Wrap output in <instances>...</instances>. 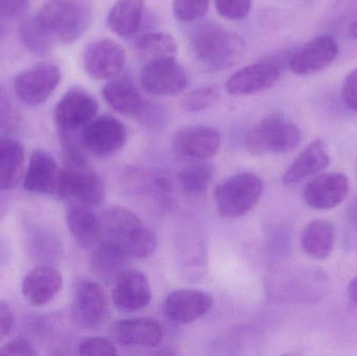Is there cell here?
Listing matches in <instances>:
<instances>
[{"label": "cell", "mask_w": 357, "mask_h": 356, "mask_svg": "<svg viewBox=\"0 0 357 356\" xmlns=\"http://www.w3.org/2000/svg\"><path fill=\"white\" fill-rule=\"evenodd\" d=\"M191 56L210 69L220 70L234 66L245 54V43L237 33L222 25L205 23L195 29L189 38Z\"/></svg>", "instance_id": "6da1fadb"}, {"label": "cell", "mask_w": 357, "mask_h": 356, "mask_svg": "<svg viewBox=\"0 0 357 356\" xmlns=\"http://www.w3.org/2000/svg\"><path fill=\"white\" fill-rule=\"evenodd\" d=\"M100 223L102 238L114 242L130 256L148 258L156 251L154 232L129 209L119 206L107 209L100 217Z\"/></svg>", "instance_id": "7a4b0ae2"}, {"label": "cell", "mask_w": 357, "mask_h": 356, "mask_svg": "<svg viewBox=\"0 0 357 356\" xmlns=\"http://www.w3.org/2000/svg\"><path fill=\"white\" fill-rule=\"evenodd\" d=\"M36 16L56 41L70 44L89 29L92 10L87 0H48Z\"/></svg>", "instance_id": "3957f363"}, {"label": "cell", "mask_w": 357, "mask_h": 356, "mask_svg": "<svg viewBox=\"0 0 357 356\" xmlns=\"http://www.w3.org/2000/svg\"><path fill=\"white\" fill-rule=\"evenodd\" d=\"M56 196L75 199L79 204L96 206L105 200V186L100 176L88 165L84 154L65 155Z\"/></svg>", "instance_id": "277c9868"}, {"label": "cell", "mask_w": 357, "mask_h": 356, "mask_svg": "<svg viewBox=\"0 0 357 356\" xmlns=\"http://www.w3.org/2000/svg\"><path fill=\"white\" fill-rule=\"evenodd\" d=\"M264 192V182L255 173H241L225 180L215 190L220 215L237 219L255 207Z\"/></svg>", "instance_id": "5b68a950"}, {"label": "cell", "mask_w": 357, "mask_h": 356, "mask_svg": "<svg viewBox=\"0 0 357 356\" xmlns=\"http://www.w3.org/2000/svg\"><path fill=\"white\" fill-rule=\"evenodd\" d=\"M300 140L301 133L297 125L287 121L282 115L272 114L250 131L245 146L252 155L262 156L289 152Z\"/></svg>", "instance_id": "8992f818"}, {"label": "cell", "mask_w": 357, "mask_h": 356, "mask_svg": "<svg viewBox=\"0 0 357 356\" xmlns=\"http://www.w3.org/2000/svg\"><path fill=\"white\" fill-rule=\"evenodd\" d=\"M61 71L56 65L40 63L21 71L14 82V89L21 102L35 107L45 102L61 82Z\"/></svg>", "instance_id": "52a82bcc"}, {"label": "cell", "mask_w": 357, "mask_h": 356, "mask_svg": "<svg viewBox=\"0 0 357 356\" xmlns=\"http://www.w3.org/2000/svg\"><path fill=\"white\" fill-rule=\"evenodd\" d=\"M128 131L119 119L110 115L94 118L81 132L83 148L96 156H109L127 141Z\"/></svg>", "instance_id": "ba28073f"}, {"label": "cell", "mask_w": 357, "mask_h": 356, "mask_svg": "<svg viewBox=\"0 0 357 356\" xmlns=\"http://www.w3.org/2000/svg\"><path fill=\"white\" fill-rule=\"evenodd\" d=\"M144 89L157 96H175L187 87V75L175 58L149 61L142 71Z\"/></svg>", "instance_id": "9c48e42d"}, {"label": "cell", "mask_w": 357, "mask_h": 356, "mask_svg": "<svg viewBox=\"0 0 357 356\" xmlns=\"http://www.w3.org/2000/svg\"><path fill=\"white\" fill-rule=\"evenodd\" d=\"M98 106L88 92L73 88L64 94L54 111V121L60 131H82L96 118Z\"/></svg>", "instance_id": "30bf717a"}, {"label": "cell", "mask_w": 357, "mask_h": 356, "mask_svg": "<svg viewBox=\"0 0 357 356\" xmlns=\"http://www.w3.org/2000/svg\"><path fill=\"white\" fill-rule=\"evenodd\" d=\"M108 311V299L100 284L91 280L79 282L73 303L75 323L84 330H91L102 323Z\"/></svg>", "instance_id": "8fae6325"}, {"label": "cell", "mask_w": 357, "mask_h": 356, "mask_svg": "<svg viewBox=\"0 0 357 356\" xmlns=\"http://www.w3.org/2000/svg\"><path fill=\"white\" fill-rule=\"evenodd\" d=\"M126 50L110 39L92 42L84 52V68L94 79L114 77L125 66Z\"/></svg>", "instance_id": "7c38bea8"}, {"label": "cell", "mask_w": 357, "mask_h": 356, "mask_svg": "<svg viewBox=\"0 0 357 356\" xmlns=\"http://www.w3.org/2000/svg\"><path fill=\"white\" fill-rule=\"evenodd\" d=\"M349 187V180L344 173H324L305 186L304 201L310 208L329 210L347 198Z\"/></svg>", "instance_id": "4fadbf2b"}, {"label": "cell", "mask_w": 357, "mask_h": 356, "mask_svg": "<svg viewBox=\"0 0 357 356\" xmlns=\"http://www.w3.org/2000/svg\"><path fill=\"white\" fill-rule=\"evenodd\" d=\"M337 54L339 46L331 36H319L294 54L289 61V68L296 75H312L328 67Z\"/></svg>", "instance_id": "5bb4252c"}, {"label": "cell", "mask_w": 357, "mask_h": 356, "mask_svg": "<svg viewBox=\"0 0 357 356\" xmlns=\"http://www.w3.org/2000/svg\"><path fill=\"white\" fill-rule=\"evenodd\" d=\"M151 299L152 288L144 272L127 270L114 282L113 302L119 311L135 313L148 307Z\"/></svg>", "instance_id": "9a60e30c"}, {"label": "cell", "mask_w": 357, "mask_h": 356, "mask_svg": "<svg viewBox=\"0 0 357 356\" xmlns=\"http://www.w3.org/2000/svg\"><path fill=\"white\" fill-rule=\"evenodd\" d=\"M174 148L178 154L195 160L212 158L220 148L218 131L206 125H189L177 132Z\"/></svg>", "instance_id": "2e32d148"}, {"label": "cell", "mask_w": 357, "mask_h": 356, "mask_svg": "<svg viewBox=\"0 0 357 356\" xmlns=\"http://www.w3.org/2000/svg\"><path fill=\"white\" fill-rule=\"evenodd\" d=\"M279 79L280 71L275 65L257 63L231 75L226 83V91L232 96L251 95L270 89Z\"/></svg>", "instance_id": "e0dca14e"}, {"label": "cell", "mask_w": 357, "mask_h": 356, "mask_svg": "<svg viewBox=\"0 0 357 356\" xmlns=\"http://www.w3.org/2000/svg\"><path fill=\"white\" fill-rule=\"evenodd\" d=\"M213 298L207 293L195 290H178L165 299L163 309L174 322L188 324L203 317L211 309Z\"/></svg>", "instance_id": "ac0fdd59"}, {"label": "cell", "mask_w": 357, "mask_h": 356, "mask_svg": "<svg viewBox=\"0 0 357 356\" xmlns=\"http://www.w3.org/2000/svg\"><path fill=\"white\" fill-rule=\"evenodd\" d=\"M111 336L119 344L126 346H158L163 339V330L158 321L150 318H132L115 322Z\"/></svg>", "instance_id": "d6986e66"}, {"label": "cell", "mask_w": 357, "mask_h": 356, "mask_svg": "<svg viewBox=\"0 0 357 356\" xmlns=\"http://www.w3.org/2000/svg\"><path fill=\"white\" fill-rule=\"evenodd\" d=\"M61 169L50 153L37 150L31 155L24 176L25 190L37 194L56 196Z\"/></svg>", "instance_id": "ffe728a7"}, {"label": "cell", "mask_w": 357, "mask_h": 356, "mask_svg": "<svg viewBox=\"0 0 357 356\" xmlns=\"http://www.w3.org/2000/svg\"><path fill=\"white\" fill-rule=\"evenodd\" d=\"M63 288L60 272L50 265H39L31 270L22 281V294L33 307H44L52 302Z\"/></svg>", "instance_id": "44dd1931"}, {"label": "cell", "mask_w": 357, "mask_h": 356, "mask_svg": "<svg viewBox=\"0 0 357 356\" xmlns=\"http://www.w3.org/2000/svg\"><path fill=\"white\" fill-rule=\"evenodd\" d=\"M132 257L121 247L110 240L102 238L92 251V271L106 284H114L117 278L129 270L130 259Z\"/></svg>", "instance_id": "7402d4cb"}, {"label": "cell", "mask_w": 357, "mask_h": 356, "mask_svg": "<svg viewBox=\"0 0 357 356\" xmlns=\"http://www.w3.org/2000/svg\"><path fill=\"white\" fill-rule=\"evenodd\" d=\"M331 163L328 146L323 140H314L287 169L282 177L285 185H295L320 171Z\"/></svg>", "instance_id": "603a6c76"}, {"label": "cell", "mask_w": 357, "mask_h": 356, "mask_svg": "<svg viewBox=\"0 0 357 356\" xmlns=\"http://www.w3.org/2000/svg\"><path fill=\"white\" fill-rule=\"evenodd\" d=\"M66 222L73 240L81 248H92L102 240L100 217H96L87 205H71L67 209Z\"/></svg>", "instance_id": "cb8c5ba5"}, {"label": "cell", "mask_w": 357, "mask_h": 356, "mask_svg": "<svg viewBox=\"0 0 357 356\" xmlns=\"http://www.w3.org/2000/svg\"><path fill=\"white\" fill-rule=\"evenodd\" d=\"M24 148L16 140L0 137V192L18 185L24 173Z\"/></svg>", "instance_id": "d4e9b609"}, {"label": "cell", "mask_w": 357, "mask_h": 356, "mask_svg": "<svg viewBox=\"0 0 357 356\" xmlns=\"http://www.w3.org/2000/svg\"><path fill=\"white\" fill-rule=\"evenodd\" d=\"M146 0H117L107 19L109 29L119 37H134L142 26Z\"/></svg>", "instance_id": "484cf974"}, {"label": "cell", "mask_w": 357, "mask_h": 356, "mask_svg": "<svg viewBox=\"0 0 357 356\" xmlns=\"http://www.w3.org/2000/svg\"><path fill=\"white\" fill-rule=\"evenodd\" d=\"M102 94L109 106L121 114H139L144 107L139 90L127 77H119L109 82L102 88Z\"/></svg>", "instance_id": "4316f807"}, {"label": "cell", "mask_w": 357, "mask_h": 356, "mask_svg": "<svg viewBox=\"0 0 357 356\" xmlns=\"http://www.w3.org/2000/svg\"><path fill=\"white\" fill-rule=\"evenodd\" d=\"M335 246V228L331 222L314 219L302 233V247L308 256L325 261L331 256Z\"/></svg>", "instance_id": "83f0119b"}, {"label": "cell", "mask_w": 357, "mask_h": 356, "mask_svg": "<svg viewBox=\"0 0 357 356\" xmlns=\"http://www.w3.org/2000/svg\"><path fill=\"white\" fill-rule=\"evenodd\" d=\"M136 50L149 61L175 58L177 42L169 33H149L136 40ZM148 61V62H149Z\"/></svg>", "instance_id": "f1b7e54d"}, {"label": "cell", "mask_w": 357, "mask_h": 356, "mask_svg": "<svg viewBox=\"0 0 357 356\" xmlns=\"http://www.w3.org/2000/svg\"><path fill=\"white\" fill-rule=\"evenodd\" d=\"M19 35L23 45L33 54H46L52 50L56 40L50 35L37 16L26 17L19 24Z\"/></svg>", "instance_id": "f546056e"}, {"label": "cell", "mask_w": 357, "mask_h": 356, "mask_svg": "<svg viewBox=\"0 0 357 356\" xmlns=\"http://www.w3.org/2000/svg\"><path fill=\"white\" fill-rule=\"evenodd\" d=\"M205 161L199 160L188 165L178 175L181 185L187 194L197 196L205 192L209 187L215 169L213 165Z\"/></svg>", "instance_id": "4dcf8cb0"}, {"label": "cell", "mask_w": 357, "mask_h": 356, "mask_svg": "<svg viewBox=\"0 0 357 356\" xmlns=\"http://www.w3.org/2000/svg\"><path fill=\"white\" fill-rule=\"evenodd\" d=\"M220 98V91L218 87L208 86L199 88L189 92L182 98V108L187 112H199L215 105Z\"/></svg>", "instance_id": "1f68e13d"}, {"label": "cell", "mask_w": 357, "mask_h": 356, "mask_svg": "<svg viewBox=\"0 0 357 356\" xmlns=\"http://www.w3.org/2000/svg\"><path fill=\"white\" fill-rule=\"evenodd\" d=\"M209 3L210 0H174V15L178 21L191 22L207 13Z\"/></svg>", "instance_id": "d6a6232c"}, {"label": "cell", "mask_w": 357, "mask_h": 356, "mask_svg": "<svg viewBox=\"0 0 357 356\" xmlns=\"http://www.w3.org/2000/svg\"><path fill=\"white\" fill-rule=\"evenodd\" d=\"M252 0H215L218 14L229 20H243L251 10Z\"/></svg>", "instance_id": "836d02e7"}, {"label": "cell", "mask_w": 357, "mask_h": 356, "mask_svg": "<svg viewBox=\"0 0 357 356\" xmlns=\"http://www.w3.org/2000/svg\"><path fill=\"white\" fill-rule=\"evenodd\" d=\"M79 355L88 356L116 355V349L111 341L100 336H91L82 341L79 345Z\"/></svg>", "instance_id": "e575fe53"}, {"label": "cell", "mask_w": 357, "mask_h": 356, "mask_svg": "<svg viewBox=\"0 0 357 356\" xmlns=\"http://www.w3.org/2000/svg\"><path fill=\"white\" fill-rule=\"evenodd\" d=\"M20 123V115L13 106L6 91L0 87V132H10L17 129Z\"/></svg>", "instance_id": "d590c367"}, {"label": "cell", "mask_w": 357, "mask_h": 356, "mask_svg": "<svg viewBox=\"0 0 357 356\" xmlns=\"http://www.w3.org/2000/svg\"><path fill=\"white\" fill-rule=\"evenodd\" d=\"M346 242L348 248L357 254V196L346 211Z\"/></svg>", "instance_id": "8d00e7d4"}, {"label": "cell", "mask_w": 357, "mask_h": 356, "mask_svg": "<svg viewBox=\"0 0 357 356\" xmlns=\"http://www.w3.org/2000/svg\"><path fill=\"white\" fill-rule=\"evenodd\" d=\"M35 347L25 339H15L0 347V356H37Z\"/></svg>", "instance_id": "74e56055"}, {"label": "cell", "mask_w": 357, "mask_h": 356, "mask_svg": "<svg viewBox=\"0 0 357 356\" xmlns=\"http://www.w3.org/2000/svg\"><path fill=\"white\" fill-rule=\"evenodd\" d=\"M342 95L346 106L357 114V68L350 71L346 77Z\"/></svg>", "instance_id": "f35d334b"}, {"label": "cell", "mask_w": 357, "mask_h": 356, "mask_svg": "<svg viewBox=\"0 0 357 356\" xmlns=\"http://www.w3.org/2000/svg\"><path fill=\"white\" fill-rule=\"evenodd\" d=\"M29 0H0V18L22 16L29 6Z\"/></svg>", "instance_id": "ab89813d"}, {"label": "cell", "mask_w": 357, "mask_h": 356, "mask_svg": "<svg viewBox=\"0 0 357 356\" xmlns=\"http://www.w3.org/2000/svg\"><path fill=\"white\" fill-rule=\"evenodd\" d=\"M15 317L8 303L0 300V342L3 341L14 327Z\"/></svg>", "instance_id": "60d3db41"}, {"label": "cell", "mask_w": 357, "mask_h": 356, "mask_svg": "<svg viewBox=\"0 0 357 356\" xmlns=\"http://www.w3.org/2000/svg\"><path fill=\"white\" fill-rule=\"evenodd\" d=\"M347 296L349 302L354 307H357V277L351 280L347 288Z\"/></svg>", "instance_id": "b9f144b4"}, {"label": "cell", "mask_w": 357, "mask_h": 356, "mask_svg": "<svg viewBox=\"0 0 357 356\" xmlns=\"http://www.w3.org/2000/svg\"><path fill=\"white\" fill-rule=\"evenodd\" d=\"M6 209H8V205H6V200L0 196V221L6 215Z\"/></svg>", "instance_id": "7bdbcfd3"}, {"label": "cell", "mask_w": 357, "mask_h": 356, "mask_svg": "<svg viewBox=\"0 0 357 356\" xmlns=\"http://www.w3.org/2000/svg\"><path fill=\"white\" fill-rule=\"evenodd\" d=\"M350 33H351L354 39L357 40V16L354 19V22L351 23V25H350Z\"/></svg>", "instance_id": "ee69618b"}, {"label": "cell", "mask_w": 357, "mask_h": 356, "mask_svg": "<svg viewBox=\"0 0 357 356\" xmlns=\"http://www.w3.org/2000/svg\"><path fill=\"white\" fill-rule=\"evenodd\" d=\"M4 33H6V29H4L3 25L0 23V42L3 39Z\"/></svg>", "instance_id": "f6af8a7d"}]
</instances>
